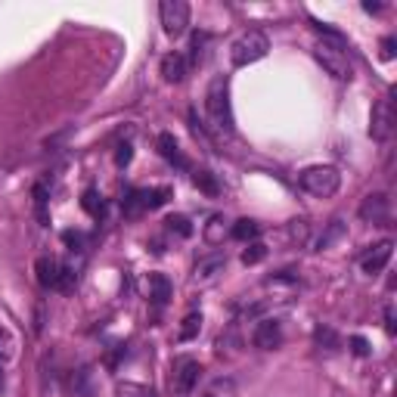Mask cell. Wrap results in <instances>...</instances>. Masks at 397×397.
<instances>
[{"instance_id": "obj_13", "label": "cell", "mask_w": 397, "mask_h": 397, "mask_svg": "<svg viewBox=\"0 0 397 397\" xmlns=\"http://www.w3.org/2000/svg\"><path fill=\"white\" fill-rule=\"evenodd\" d=\"M149 298L155 307H165L171 298V279L165 273H149Z\"/></svg>"}, {"instance_id": "obj_27", "label": "cell", "mask_w": 397, "mask_h": 397, "mask_svg": "<svg viewBox=\"0 0 397 397\" xmlns=\"http://www.w3.org/2000/svg\"><path fill=\"white\" fill-rule=\"evenodd\" d=\"M205 44H208V34L205 32H199V34H193V44H190V50H193V62H202V56H205Z\"/></svg>"}, {"instance_id": "obj_5", "label": "cell", "mask_w": 397, "mask_h": 397, "mask_svg": "<svg viewBox=\"0 0 397 397\" xmlns=\"http://www.w3.org/2000/svg\"><path fill=\"white\" fill-rule=\"evenodd\" d=\"M199 375H202L199 360L177 357L174 366H171V391H174V397H190L193 388L199 385Z\"/></svg>"}, {"instance_id": "obj_8", "label": "cell", "mask_w": 397, "mask_h": 397, "mask_svg": "<svg viewBox=\"0 0 397 397\" xmlns=\"http://www.w3.org/2000/svg\"><path fill=\"white\" fill-rule=\"evenodd\" d=\"M360 218L366 223H385L391 218V199L385 193H370L363 199V205H360Z\"/></svg>"}, {"instance_id": "obj_6", "label": "cell", "mask_w": 397, "mask_h": 397, "mask_svg": "<svg viewBox=\"0 0 397 397\" xmlns=\"http://www.w3.org/2000/svg\"><path fill=\"white\" fill-rule=\"evenodd\" d=\"M158 13H162V28L168 38H180L190 25V4H183V0H165Z\"/></svg>"}, {"instance_id": "obj_15", "label": "cell", "mask_w": 397, "mask_h": 397, "mask_svg": "<svg viewBox=\"0 0 397 397\" xmlns=\"http://www.w3.org/2000/svg\"><path fill=\"white\" fill-rule=\"evenodd\" d=\"M258 233H261V223H258V221H249V218L236 221V223H233V230H230V236H233V239H239V242L255 239Z\"/></svg>"}, {"instance_id": "obj_4", "label": "cell", "mask_w": 397, "mask_h": 397, "mask_svg": "<svg viewBox=\"0 0 397 397\" xmlns=\"http://www.w3.org/2000/svg\"><path fill=\"white\" fill-rule=\"evenodd\" d=\"M301 186L316 199H329L338 193L342 186V174H338L332 165H316V168H307L301 171Z\"/></svg>"}, {"instance_id": "obj_30", "label": "cell", "mask_w": 397, "mask_h": 397, "mask_svg": "<svg viewBox=\"0 0 397 397\" xmlns=\"http://www.w3.org/2000/svg\"><path fill=\"white\" fill-rule=\"evenodd\" d=\"M351 351L357 354V357H370V342H366L363 335H354L351 338Z\"/></svg>"}, {"instance_id": "obj_22", "label": "cell", "mask_w": 397, "mask_h": 397, "mask_svg": "<svg viewBox=\"0 0 397 397\" xmlns=\"http://www.w3.org/2000/svg\"><path fill=\"white\" fill-rule=\"evenodd\" d=\"M13 357H16V338L0 323V363H6V360H13Z\"/></svg>"}, {"instance_id": "obj_1", "label": "cell", "mask_w": 397, "mask_h": 397, "mask_svg": "<svg viewBox=\"0 0 397 397\" xmlns=\"http://www.w3.org/2000/svg\"><path fill=\"white\" fill-rule=\"evenodd\" d=\"M205 112L208 121L214 125V131L221 134H233V109H230V81L223 75H218L208 84L205 93Z\"/></svg>"}, {"instance_id": "obj_35", "label": "cell", "mask_w": 397, "mask_h": 397, "mask_svg": "<svg viewBox=\"0 0 397 397\" xmlns=\"http://www.w3.org/2000/svg\"><path fill=\"white\" fill-rule=\"evenodd\" d=\"M363 10H366V13H379L382 6H379V4H363Z\"/></svg>"}, {"instance_id": "obj_25", "label": "cell", "mask_w": 397, "mask_h": 397, "mask_svg": "<svg viewBox=\"0 0 397 397\" xmlns=\"http://www.w3.org/2000/svg\"><path fill=\"white\" fill-rule=\"evenodd\" d=\"M223 264H227V258H211V261H199V264H196V279L214 277V270H221Z\"/></svg>"}, {"instance_id": "obj_21", "label": "cell", "mask_w": 397, "mask_h": 397, "mask_svg": "<svg viewBox=\"0 0 397 397\" xmlns=\"http://www.w3.org/2000/svg\"><path fill=\"white\" fill-rule=\"evenodd\" d=\"M81 208L84 211L90 214V218H99V214H103V196H99L97 190H84V196H81Z\"/></svg>"}, {"instance_id": "obj_7", "label": "cell", "mask_w": 397, "mask_h": 397, "mask_svg": "<svg viewBox=\"0 0 397 397\" xmlns=\"http://www.w3.org/2000/svg\"><path fill=\"white\" fill-rule=\"evenodd\" d=\"M394 134V109H391V99H379L372 106V125H370V137L379 143H385L388 137Z\"/></svg>"}, {"instance_id": "obj_29", "label": "cell", "mask_w": 397, "mask_h": 397, "mask_svg": "<svg viewBox=\"0 0 397 397\" xmlns=\"http://www.w3.org/2000/svg\"><path fill=\"white\" fill-rule=\"evenodd\" d=\"M307 221H292V227H288V236H292L295 242H305L307 239Z\"/></svg>"}, {"instance_id": "obj_12", "label": "cell", "mask_w": 397, "mask_h": 397, "mask_svg": "<svg viewBox=\"0 0 397 397\" xmlns=\"http://www.w3.org/2000/svg\"><path fill=\"white\" fill-rule=\"evenodd\" d=\"M162 78L168 84H180L186 78V60L180 53H168L162 60Z\"/></svg>"}, {"instance_id": "obj_3", "label": "cell", "mask_w": 397, "mask_h": 397, "mask_svg": "<svg viewBox=\"0 0 397 397\" xmlns=\"http://www.w3.org/2000/svg\"><path fill=\"white\" fill-rule=\"evenodd\" d=\"M267 50H270L267 34L258 32V28H249V32L233 41V47H230V60H233L236 69H242V66H251V62L264 60Z\"/></svg>"}, {"instance_id": "obj_9", "label": "cell", "mask_w": 397, "mask_h": 397, "mask_svg": "<svg viewBox=\"0 0 397 397\" xmlns=\"http://www.w3.org/2000/svg\"><path fill=\"white\" fill-rule=\"evenodd\" d=\"M391 251H394V242L391 239H382L375 242L370 251H366L363 258H360V267H363V273H382L388 267V261H391Z\"/></svg>"}, {"instance_id": "obj_11", "label": "cell", "mask_w": 397, "mask_h": 397, "mask_svg": "<svg viewBox=\"0 0 397 397\" xmlns=\"http://www.w3.org/2000/svg\"><path fill=\"white\" fill-rule=\"evenodd\" d=\"M34 273H38V283L44 288H60L62 264L56 261V258H38V261H34Z\"/></svg>"}, {"instance_id": "obj_10", "label": "cell", "mask_w": 397, "mask_h": 397, "mask_svg": "<svg viewBox=\"0 0 397 397\" xmlns=\"http://www.w3.org/2000/svg\"><path fill=\"white\" fill-rule=\"evenodd\" d=\"M251 342H255V348L261 351H273L283 344V329H279L277 320H261L251 332Z\"/></svg>"}, {"instance_id": "obj_34", "label": "cell", "mask_w": 397, "mask_h": 397, "mask_svg": "<svg viewBox=\"0 0 397 397\" xmlns=\"http://www.w3.org/2000/svg\"><path fill=\"white\" fill-rule=\"evenodd\" d=\"M385 329H388V335H394V332H397V326H394V307L391 305L385 307Z\"/></svg>"}, {"instance_id": "obj_33", "label": "cell", "mask_w": 397, "mask_h": 397, "mask_svg": "<svg viewBox=\"0 0 397 397\" xmlns=\"http://www.w3.org/2000/svg\"><path fill=\"white\" fill-rule=\"evenodd\" d=\"M316 342H326V344H332V348H338V338L332 335L329 329H316Z\"/></svg>"}, {"instance_id": "obj_14", "label": "cell", "mask_w": 397, "mask_h": 397, "mask_svg": "<svg viewBox=\"0 0 397 397\" xmlns=\"http://www.w3.org/2000/svg\"><path fill=\"white\" fill-rule=\"evenodd\" d=\"M158 153H162L165 158H168L171 165H177V168H186V158L180 155L177 149V140L171 134H158Z\"/></svg>"}, {"instance_id": "obj_18", "label": "cell", "mask_w": 397, "mask_h": 397, "mask_svg": "<svg viewBox=\"0 0 397 397\" xmlns=\"http://www.w3.org/2000/svg\"><path fill=\"white\" fill-rule=\"evenodd\" d=\"M223 236H227V221H223L221 214H214L211 223L205 227V242H208V245H221Z\"/></svg>"}, {"instance_id": "obj_26", "label": "cell", "mask_w": 397, "mask_h": 397, "mask_svg": "<svg viewBox=\"0 0 397 397\" xmlns=\"http://www.w3.org/2000/svg\"><path fill=\"white\" fill-rule=\"evenodd\" d=\"M342 233H344V227H342V221H332V227L326 230V236H323V239H320V242H316V249H320V251H323V249H329V245H332V242H335V239H338V236H342Z\"/></svg>"}, {"instance_id": "obj_2", "label": "cell", "mask_w": 397, "mask_h": 397, "mask_svg": "<svg viewBox=\"0 0 397 397\" xmlns=\"http://www.w3.org/2000/svg\"><path fill=\"white\" fill-rule=\"evenodd\" d=\"M314 56L332 78H338V81H351L354 78V66L348 60V50H344L342 38H323L320 44L314 47Z\"/></svg>"}, {"instance_id": "obj_16", "label": "cell", "mask_w": 397, "mask_h": 397, "mask_svg": "<svg viewBox=\"0 0 397 397\" xmlns=\"http://www.w3.org/2000/svg\"><path fill=\"white\" fill-rule=\"evenodd\" d=\"M199 329H202V314H199V310H193V314H186L183 323H180L177 338H180V342H190V338L199 335Z\"/></svg>"}, {"instance_id": "obj_24", "label": "cell", "mask_w": 397, "mask_h": 397, "mask_svg": "<svg viewBox=\"0 0 397 397\" xmlns=\"http://www.w3.org/2000/svg\"><path fill=\"white\" fill-rule=\"evenodd\" d=\"M267 258V245L264 242H249V249L242 251V264H261Z\"/></svg>"}, {"instance_id": "obj_19", "label": "cell", "mask_w": 397, "mask_h": 397, "mask_svg": "<svg viewBox=\"0 0 397 397\" xmlns=\"http://www.w3.org/2000/svg\"><path fill=\"white\" fill-rule=\"evenodd\" d=\"M171 190L168 186H162V190H140V205L143 208H162L165 202H168Z\"/></svg>"}, {"instance_id": "obj_17", "label": "cell", "mask_w": 397, "mask_h": 397, "mask_svg": "<svg viewBox=\"0 0 397 397\" xmlns=\"http://www.w3.org/2000/svg\"><path fill=\"white\" fill-rule=\"evenodd\" d=\"M115 397H158L149 385H137V382H118L115 385Z\"/></svg>"}, {"instance_id": "obj_32", "label": "cell", "mask_w": 397, "mask_h": 397, "mask_svg": "<svg viewBox=\"0 0 397 397\" xmlns=\"http://www.w3.org/2000/svg\"><path fill=\"white\" fill-rule=\"evenodd\" d=\"M394 47H397L394 38H385V41H382V60H394Z\"/></svg>"}, {"instance_id": "obj_28", "label": "cell", "mask_w": 397, "mask_h": 397, "mask_svg": "<svg viewBox=\"0 0 397 397\" xmlns=\"http://www.w3.org/2000/svg\"><path fill=\"white\" fill-rule=\"evenodd\" d=\"M131 158H134L131 143H121L118 153H115V165H118V168H127V165H131Z\"/></svg>"}, {"instance_id": "obj_20", "label": "cell", "mask_w": 397, "mask_h": 397, "mask_svg": "<svg viewBox=\"0 0 397 397\" xmlns=\"http://www.w3.org/2000/svg\"><path fill=\"white\" fill-rule=\"evenodd\" d=\"M165 227H168V233H177L180 239H186V236H193V223L186 214H171L168 221H165Z\"/></svg>"}, {"instance_id": "obj_31", "label": "cell", "mask_w": 397, "mask_h": 397, "mask_svg": "<svg viewBox=\"0 0 397 397\" xmlns=\"http://www.w3.org/2000/svg\"><path fill=\"white\" fill-rule=\"evenodd\" d=\"M62 242L71 245V249H81L84 236H81V233H75V230H66V233H62Z\"/></svg>"}, {"instance_id": "obj_23", "label": "cell", "mask_w": 397, "mask_h": 397, "mask_svg": "<svg viewBox=\"0 0 397 397\" xmlns=\"http://www.w3.org/2000/svg\"><path fill=\"white\" fill-rule=\"evenodd\" d=\"M193 183L199 186L205 196H218L221 193V186H218V180H214L211 171H196V177H193Z\"/></svg>"}]
</instances>
